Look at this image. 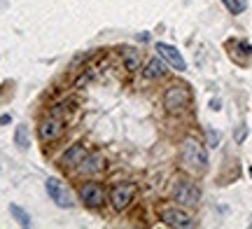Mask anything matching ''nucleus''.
<instances>
[{
  "label": "nucleus",
  "instance_id": "nucleus-1",
  "mask_svg": "<svg viewBox=\"0 0 252 229\" xmlns=\"http://www.w3.org/2000/svg\"><path fill=\"white\" fill-rule=\"evenodd\" d=\"M182 162L187 166L189 171H194V173H201V171H206L208 166V152L206 147L196 143V140H185L182 143Z\"/></svg>",
  "mask_w": 252,
  "mask_h": 229
},
{
  "label": "nucleus",
  "instance_id": "nucleus-2",
  "mask_svg": "<svg viewBox=\"0 0 252 229\" xmlns=\"http://www.w3.org/2000/svg\"><path fill=\"white\" fill-rule=\"evenodd\" d=\"M189 105V89L187 87H168V92L163 94V108L168 112H182Z\"/></svg>",
  "mask_w": 252,
  "mask_h": 229
},
{
  "label": "nucleus",
  "instance_id": "nucleus-3",
  "mask_svg": "<svg viewBox=\"0 0 252 229\" xmlns=\"http://www.w3.org/2000/svg\"><path fill=\"white\" fill-rule=\"evenodd\" d=\"M173 196L182 206H196L201 201V190L191 180H180V183L175 185V190H173Z\"/></svg>",
  "mask_w": 252,
  "mask_h": 229
},
{
  "label": "nucleus",
  "instance_id": "nucleus-4",
  "mask_svg": "<svg viewBox=\"0 0 252 229\" xmlns=\"http://www.w3.org/2000/svg\"><path fill=\"white\" fill-rule=\"evenodd\" d=\"M80 199L84 201V206L89 208H98L105 203V192L98 183H84L80 187Z\"/></svg>",
  "mask_w": 252,
  "mask_h": 229
},
{
  "label": "nucleus",
  "instance_id": "nucleus-5",
  "mask_svg": "<svg viewBox=\"0 0 252 229\" xmlns=\"http://www.w3.org/2000/svg\"><path fill=\"white\" fill-rule=\"evenodd\" d=\"M47 187V194L52 196V201L59 206V208H70L72 206V199H70V192L63 187L61 180H56V178H49L45 183Z\"/></svg>",
  "mask_w": 252,
  "mask_h": 229
},
{
  "label": "nucleus",
  "instance_id": "nucleus-6",
  "mask_svg": "<svg viewBox=\"0 0 252 229\" xmlns=\"http://www.w3.org/2000/svg\"><path fill=\"white\" fill-rule=\"evenodd\" d=\"M133 194H135V187L133 185H115L112 192H110V201H112V208L115 211H124L128 203L133 201Z\"/></svg>",
  "mask_w": 252,
  "mask_h": 229
},
{
  "label": "nucleus",
  "instance_id": "nucleus-7",
  "mask_svg": "<svg viewBox=\"0 0 252 229\" xmlns=\"http://www.w3.org/2000/svg\"><path fill=\"white\" fill-rule=\"evenodd\" d=\"M161 220H163V225H168V227H178V229H185V227H191V225H194L191 218H189L185 211H180V208H163Z\"/></svg>",
  "mask_w": 252,
  "mask_h": 229
},
{
  "label": "nucleus",
  "instance_id": "nucleus-8",
  "mask_svg": "<svg viewBox=\"0 0 252 229\" xmlns=\"http://www.w3.org/2000/svg\"><path fill=\"white\" fill-rule=\"evenodd\" d=\"M157 52H159V56H161L163 61H166V64H171L173 68H175V70H185V68H187V64H185V59H182V54L180 52H178V49H175V47L173 45H166V42H159V45H157Z\"/></svg>",
  "mask_w": 252,
  "mask_h": 229
},
{
  "label": "nucleus",
  "instance_id": "nucleus-9",
  "mask_svg": "<svg viewBox=\"0 0 252 229\" xmlns=\"http://www.w3.org/2000/svg\"><path fill=\"white\" fill-rule=\"evenodd\" d=\"M63 133V119L61 117H49L40 124V138L45 143H52Z\"/></svg>",
  "mask_w": 252,
  "mask_h": 229
},
{
  "label": "nucleus",
  "instance_id": "nucleus-10",
  "mask_svg": "<svg viewBox=\"0 0 252 229\" xmlns=\"http://www.w3.org/2000/svg\"><path fill=\"white\" fill-rule=\"evenodd\" d=\"M77 168H80L82 175H96L105 168V157L103 155H87L80 164H77Z\"/></svg>",
  "mask_w": 252,
  "mask_h": 229
},
{
  "label": "nucleus",
  "instance_id": "nucleus-11",
  "mask_svg": "<svg viewBox=\"0 0 252 229\" xmlns=\"http://www.w3.org/2000/svg\"><path fill=\"white\" fill-rule=\"evenodd\" d=\"M84 157H87V147L77 143V145H72L70 150H65V152L61 155V164L70 168V166H77V164H80Z\"/></svg>",
  "mask_w": 252,
  "mask_h": 229
},
{
  "label": "nucleus",
  "instance_id": "nucleus-12",
  "mask_svg": "<svg viewBox=\"0 0 252 229\" xmlns=\"http://www.w3.org/2000/svg\"><path fill=\"white\" fill-rule=\"evenodd\" d=\"M143 75H145V80H159V77L166 75V64H163L161 59H150L147 65H145Z\"/></svg>",
  "mask_w": 252,
  "mask_h": 229
},
{
  "label": "nucleus",
  "instance_id": "nucleus-13",
  "mask_svg": "<svg viewBox=\"0 0 252 229\" xmlns=\"http://www.w3.org/2000/svg\"><path fill=\"white\" fill-rule=\"evenodd\" d=\"M14 143H17L21 150H26L28 145H31V140H28V127H17V133H14Z\"/></svg>",
  "mask_w": 252,
  "mask_h": 229
},
{
  "label": "nucleus",
  "instance_id": "nucleus-14",
  "mask_svg": "<svg viewBox=\"0 0 252 229\" xmlns=\"http://www.w3.org/2000/svg\"><path fill=\"white\" fill-rule=\"evenodd\" d=\"M9 213L17 218L21 227H31V218H28V213L24 211V208H19V206H14V203H12V206H9Z\"/></svg>",
  "mask_w": 252,
  "mask_h": 229
},
{
  "label": "nucleus",
  "instance_id": "nucleus-15",
  "mask_svg": "<svg viewBox=\"0 0 252 229\" xmlns=\"http://www.w3.org/2000/svg\"><path fill=\"white\" fill-rule=\"evenodd\" d=\"M138 52L135 49H126L124 52V65H126V70H135L138 68Z\"/></svg>",
  "mask_w": 252,
  "mask_h": 229
},
{
  "label": "nucleus",
  "instance_id": "nucleus-16",
  "mask_svg": "<svg viewBox=\"0 0 252 229\" xmlns=\"http://www.w3.org/2000/svg\"><path fill=\"white\" fill-rule=\"evenodd\" d=\"M226 5V9L231 12V14H241L245 7H248V0H222Z\"/></svg>",
  "mask_w": 252,
  "mask_h": 229
},
{
  "label": "nucleus",
  "instance_id": "nucleus-17",
  "mask_svg": "<svg viewBox=\"0 0 252 229\" xmlns=\"http://www.w3.org/2000/svg\"><path fill=\"white\" fill-rule=\"evenodd\" d=\"M9 122V115H2V117H0V124H7Z\"/></svg>",
  "mask_w": 252,
  "mask_h": 229
},
{
  "label": "nucleus",
  "instance_id": "nucleus-18",
  "mask_svg": "<svg viewBox=\"0 0 252 229\" xmlns=\"http://www.w3.org/2000/svg\"><path fill=\"white\" fill-rule=\"evenodd\" d=\"M250 175H252V168H250Z\"/></svg>",
  "mask_w": 252,
  "mask_h": 229
}]
</instances>
